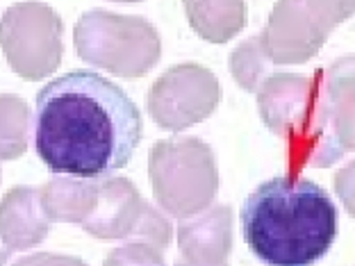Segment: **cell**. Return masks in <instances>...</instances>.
<instances>
[{
  "mask_svg": "<svg viewBox=\"0 0 355 266\" xmlns=\"http://www.w3.org/2000/svg\"><path fill=\"white\" fill-rule=\"evenodd\" d=\"M10 255H12V248H7L5 241L0 239V266H5V262L10 260Z\"/></svg>",
  "mask_w": 355,
  "mask_h": 266,
  "instance_id": "20",
  "label": "cell"
},
{
  "mask_svg": "<svg viewBox=\"0 0 355 266\" xmlns=\"http://www.w3.org/2000/svg\"><path fill=\"white\" fill-rule=\"evenodd\" d=\"M28 105L19 96H0V159H16L28 148Z\"/></svg>",
  "mask_w": 355,
  "mask_h": 266,
  "instance_id": "15",
  "label": "cell"
},
{
  "mask_svg": "<svg viewBox=\"0 0 355 266\" xmlns=\"http://www.w3.org/2000/svg\"><path fill=\"white\" fill-rule=\"evenodd\" d=\"M178 246L187 262L219 264L232 251V212L228 205H216L198 219L178 228Z\"/></svg>",
  "mask_w": 355,
  "mask_h": 266,
  "instance_id": "11",
  "label": "cell"
},
{
  "mask_svg": "<svg viewBox=\"0 0 355 266\" xmlns=\"http://www.w3.org/2000/svg\"><path fill=\"white\" fill-rule=\"evenodd\" d=\"M51 223L42 187H14L0 200V239L12 253L42 244Z\"/></svg>",
  "mask_w": 355,
  "mask_h": 266,
  "instance_id": "9",
  "label": "cell"
},
{
  "mask_svg": "<svg viewBox=\"0 0 355 266\" xmlns=\"http://www.w3.org/2000/svg\"><path fill=\"white\" fill-rule=\"evenodd\" d=\"M14 266H87L80 257L71 255H55V253H37L30 257H23Z\"/></svg>",
  "mask_w": 355,
  "mask_h": 266,
  "instance_id": "19",
  "label": "cell"
},
{
  "mask_svg": "<svg viewBox=\"0 0 355 266\" xmlns=\"http://www.w3.org/2000/svg\"><path fill=\"white\" fill-rule=\"evenodd\" d=\"M128 3H132V0H128Z\"/></svg>",
  "mask_w": 355,
  "mask_h": 266,
  "instance_id": "22",
  "label": "cell"
},
{
  "mask_svg": "<svg viewBox=\"0 0 355 266\" xmlns=\"http://www.w3.org/2000/svg\"><path fill=\"white\" fill-rule=\"evenodd\" d=\"M191 28L212 44H225L246 26L244 0H184Z\"/></svg>",
  "mask_w": 355,
  "mask_h": 266,
  "instance_id": "14",
  "label": "cell"
},
{
  "mask_svg": "<svg viewBox=\"0 0 355 266\" xmlns=\"http://www.w3.org/2000/svg\"><path fill=\"white\" fill-rule=\"evenodd\" d=\"M83 228L98 239L139 237L162 251L171 241V225L164 216L139 196L130 180L112 175L101 177L98 200Z\"/></svg>",
  "mask_w": 355,
  "mask_h": 266,
  "instance_id": "7",
  "label": "cell"
},
{
  "mask_svg": "<svg viewBox=\"0 0 355 266\" xmlns=\"http://www.w3.org/2000/svg\"><path fill=\"white\" fill-rule=\"evenodd\" d=\"M269 64L273 62L264 55L260 37L248 39L230 55L232 76H235L239 87H244L246 91H257L260 89L262 80H266V73H269Z\"/></svg>",
  "mask_w": 355,
  "mask_h": 266,
  "instance_id": "16",
  "label": "cell"
},
{
  "mask_svg": "<svg viewBox=\"0 0 355 266\" xmlns=\"http://www.w3.org/2000/svg\"><path fill=\"white\" fill-rule=\"evenodd\" d=\"M342 150H355V57L337 60L321 71Z\"/></svg>",
  "mask_w": 355,
  "mask_h": 266,
  "instance_id": "13",
  "label": "cell"
},
{
  "mask_svg": "<svg viewBox=\"0 0 355 266\" xmlns=\"http://www.w3.org/2000/svg\"><path fill=\"white\" fill-rule=\"evenodd\" d=\"M351 14L355 0H278L260 37L262 51L273 64H303Z\"/></svg>",
  "mask_w": 355,
  "mask_h": 266,
  "instance_id": "5",
  "label": "cell"
},
{
  "mask_svg": "<svg viewBox=\"0 0 355 266\" xmlns=\"http://www.w3.org/2000/svg\"><path fill=\"white\" fill-rule=\"evenodd\" d=\"M175 266H228L225 262H219V264H193V262H175Z\"/></svg>",
  "mask_w": 355,
  "mask_h": 266,
  "instance_id": "21",
  "label": "cell"
},
{
  "mask_svg": "<svg viewBox=\"0 0 355 266\" xmlns=\"http://www.w3.org/2000/svg\"><path fill=\"white\" fill-rule=\"evenodd\" d=\"M105 266H164V257L162 248L150 241L135 239L114 248L105 260Z\"/></svg>",
  "mask_w": 355,
  "mask_h": 266,
  "instance_id": "17",
  "label": "cell"
},
{
  "mask_svg": "<svg viewBox=\"0 0 355 266\" xmlns=\"http://www.w3.org/2000/svg\"><path fill=\"white\" fill-rule=\"evenodd\" d=\"M141 130L130 96L92 71H71L37 94L35 148L58 175L107 177L121 171L139 146Z\"/></svg>",
  "mask_w": 355,
  "mask_h": 266,
  "instance_id": "1",
  "label": "cell"
},
{
  "mask_svg": "<svg viewBox=\"0 0 355 266\" xmlns=\"http://www.w3.org/2000/svg\"><path fill=\"white\" fill-rule=\"evenodd\" d=\"M314 89V78L303 76H273L266 78L257 94V107L266 127L280 136L292 134V130L308 109Z\"/></svg>",
  "mask_w": 355,
  "mask_h": 266,
  "instance_id": "10",
  "label": "cell"
},
{
  "mask_svg": "<svg viewBox=\"0 0 355 266\" xmlns=\"http://www.w3.org/2000/svg\"><path fill=\"white\" fill-rule=\"evenodd\" d=\"M76 51L94 66L132 80L155 66L162 44L148 21L110 12H89L76 26Z\"/></svg>",
  "mask_w": 355,
  "mask_h": 266,
  "instance_id": "4",
  "label": "cell"
},
{
  "mask_svg": "<svg viewBox=\"0 0 355 266\" xmlns=\"http://www.w3.org/2000/svg\"><path fill=\"white\" fill-rule=\"evenodd\" d=\"M335 189H337V196L342 198V205L346 207V212L355 216V162H351L335 175Z\"/></svg>",
  "mask_w": 355,
  "mask_h": 266,
  "instance_id": "18",
  "label": "cell"
},
{
  "mask_svg": "<svg viewBox=\"0 0 355 266\" xmlns=\"http://www.w3.org/2000/svg\"><path fill=\"white\" fill-rule=\"evenodd\" d=\"M150 182L159 207L184 216L203 212L219 191V171L214 152L198 139L159 141L150 150Z\"/></svg>",
  "mask_w": 355,
  "mask_h": 266,
  "instance_id": "3",
  "label": "cell"
},
{
  "mask_svg": "<svg viewBox=\"0 0 355 266\" xmlns=\"http://www.w3.org/2000/svg\"><path fill=\"white\" fill-rule=\"evenodd\" d=\"M62 19L44 3L14 5L0 19V48L16 76L44 80L62 62Z\"/></svg>",
  "mask_w": 355,
  "mask_h": 266,
  "instance_id": "6",
  "label": "cell"
},
{
  "mask_svg": "<svg viewBox=\"0 0 355 266\" xmlns=\"http://www.w3.org/2000/svg\"><path fill=\"white\" fill-rule=\"evenodd\" d=\"M101 191V177H55L42 187L46 212L51 221L58 223H78L83 225L85 219L96 207Z\"/></svg>",
  "mask_w": 355,
  "mask_h": 266,
  "instance_id": "12",
  "label": "cell"
},
{
  "mask_svg": "<svg viewBox=\"0 0 355 266\" xmlns=\"http://www.w3.org/2000/svg\"><path fill=\"white\" fill-rule=\"evenodd\" d=\"M219 98V80L203 66L182 64L168 69L153 85L148 112L159 127L178 132L207 118L216 109Z\"/></svg>",
  "mask_w": 355,
  "mask_h": 266,
  "instance_id": "8",
  "label": "cell"
},
{
  "mask_svg": "<svg viewBox=\"0 0 355 266\" xmlns=\"http://www.w3.org/2000/svg\"><path fill=\"white\" fill-rule=\"evenodd\" d=\"M241 230L266 266H314L337 237V207L317 182L273 177L241 207Z\"/></svg>",
  "mask_w": 355,
  "mask_h": 266,
  "instance_id": "2",
  "label": "cell"
}]
</instances>
